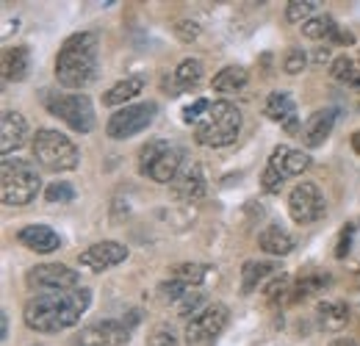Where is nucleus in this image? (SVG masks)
Masks as SVG:
<instances>
[{"label": "nucleus", "instance_id": "nucleus-1", "mask_svg": "<svg viewBox=\"0 0 360 346\" xmlns=\"http://www.w3.org/2000/svg\"><path fill=\"white\" fill-rule=\"evenodd\" d=\"M89 305L91 291L84 286L72 288V291H64V294H37L22 307V321L37 333L56 335V333H64V330L75 327Z\"/></svg>", "mask_w": 360, "mask_h": 346}, {"label": "nucleus", "instance_id": "nucleus-2", "mask_svg": "<svg viewBox=\"0 0 360 346\" xmlns=\"http://www.w3.org/2000/svg\"><path fill=\"white\" fill-rule=\"evenodd\" d=\"M97 50H100V39L91 31H81L67 37L58 56H56V81L64 89H81L91 86L97 81Z\"/></svg>", "mask_w": 360, "mask_h": 346}, {"label": "nucleus", "instance_id": "nucleus-3", "mask_svg": "<svg viewBox=\"0 0 360 346\" xmlns=\"http://www.w3.org/2000/svg\"><path fill=\"white\" fill-rule=\"evenodd\" d=\"M42 188V177L31 161L3 158L0 164V200L8 208H25L37 200Z\"/></svg>", "mask_w": 360, "mask_h": 346}, {"label": "nucleus", "instance_id": "nucleus-4", "mask_svg": "<svg viewBox=\"0 0 360 346\" xmlns=\"http://www.w3.org/2000/svg\"><path fill=\"white\" fill-rule=\"evenodd\" d=\"M241 133V111L230 100H217L211 103L208 114L194 125V141L200 147H230Z\"/></svg>", "mask_w": 360, "mask_h": 346}, {"label": "nucleus", "instance_id": "nucleus-5", "mask_svg": "<svg viewBox=\"0 0 360 346\" xmlns=\"http://www.w3.org/2000/svg\"><path fill=\"white\" fill-rule=\"evenodd\" d=\"M31 150H34V158L39 161V167H45L47 172H72V169H78V161H81L78 144L67 133H58L53 128L37 130Z\"/></svg>", "mask_w": 360, "mask_h": 346}, {"label": "nucleus", "instance_id": "nucleus-6", "mask_svg": "<svg viewBox=\"0 0 360 346\" xmlns=\"http://www.w3.org/2000/svg\"><path fill=\"white\" fill-rule=\"evenodd\" d=\"M45 108L58 117L67 128H72L75 133H91L97 120H94V105L86 94L72 91V94H61V91H45L42 94Z\"/></svg>", "mask_w": 360, "mask_h": 346}, {"label": "nucleus", "instance_id": "nucleus-7", "mask_svg": "<svg viewBox=\"0 0 360 346\" xmlns=\"http://www.w3.org/2000/svg\"><path fill=\"white\" fill-rule=\"evenodd\" d=\"M136 321H139V313H131V319H103V321H94L86 324L70 346H125L131 333H134Z\"/></svg>", "mask_w": 360, "mask_h": 346}, {"label": "nucleus", "instance_id": "nucleus-8", "mask_svg": "<svg viewBox=\"0 0 360 346\" xmlns=\"http://www.w3.org/2000/svg\"><path fill=\"white\" fill-rule=\"evenodd\" d=\"M155 111L158 105L153 100L147 103H131L120 111H114L105 122V136L114 139V141H122V139H131V136H139L141 130H147L155 120Z\"/></svg>", "mask_w": 360, "mask_h": 346}, {"label": "nucleus", "instance_id": "nucleus-9", "mask_svg": "<svg viewBox=\"0 0 360 346\" xmlns=\"http://www.w3.org/2000/svg\"><path fill=\"white\" fill-rule=\"evenodd\" d=\"M25 283H28V288L42 291V294H64V291L81 288V274L64 263H39V266L28 269Z\"/></svg>", "mask_w": 360, "mask_h": 346}, {"label": "nucleus", "instance_id": "nucleus-10", "mask_svg": "<svg viewBox=\"0 0 360 346\" xmlns=\"http://www.w3.org/2000/svg\"><path fill=\"white\" fill-rule=\"evenodd\" d=\"M230 321V310L222 302H211L202 313L186 321V344L188 346H208L214 338L222 335V330Z\"/></svg>", "mask_w": 360, "mask_h": 346}, {"label": "nucleus", "instance_id": "nucleus-11", "mask_svg": "<svg viewBox=\"0 0 360 346\" xmlns=\"http://www.w3.org/2000/svg\"><path fill=\"white\" fill-rule=\"evenodd\" d=\"M327 211V203H324V194L319 188V183L314 180H302L291 188L288 194V217L294 219L297 224H314L324 217Z\"/></svg>", "mask_w": 360, "mask_h": 346}, {"label": "nucleus", "instance_id": "nucleus-12", "mask_svg": "<svg viewBox=\"0 0 360 346\" xmlns=\"http://www.w3.org/2000/svg\"><path fill=\"white\" fill-rule=\"evenodd\" d=\"M125 260H128V247L120 244V241H97V244H91L89 250H84L78 255L81 269L94 271V274L108 271V269H114V266H120Z\"/></svg>", "mask_w": 360, "mask_h": 346}, {"label": "nucleus", "instance_id": "nucleus-13", "mask_svg": "<svg viewBox=\"0 0 360 346\" xmlns=\"http://www.w3.org/2000/svg\"><path fill=\"white\" fill-rule=\"evenodd\" d=\"M172 194L180 203H197L208 194V180H205V172L197 161H188L183 164V169L178 172L175 183H172Z\"/></svg>", "mask_w": 360, "mask_h": 346}, {"label": "nucleus", "instance_id": "nucleus-14", "mask_svg": "<svg viewBox=\"0 0 360 346\" xmlns=\"http://www.w3.org/2000/svg\"><path fill=\"white\" fill-rule=\"evenodd\" d=\"M28 144V122L20 111H3L0 117V153L3 158H11L20 147Z\"/></svg>", "mask_w": 360, "mask_h": 346}, {"label": "nucleus", "instance_id": "nucleus-15", "mask_svg": "<svg viewBox=\"0 0 360 346\" xmlns=\"http://www.w3.org/2000/svg\"><path fill=\"white\" fill-rule=\"evenodd\" d=\"M335 117H338V111L335 108H321V111H316L308 117V122L302 125V144L308 147V150H316V147H321L327 139H330V133L335 128Z\"/></svg>", "mask_w": 360, "mask_h": 346}, {"label": "nucleus", "instance_id": "nucleus-16", "mask_svg": "<svg viewBox=\"0 0 360 346\" xmlns=\"http://www.w3.org/2000/svg\"><path fill=\"white\" fill-rule=\"evenodd\" d=\"M205 78V67L200 58H183L175 72L169 78H164V86L169 89V94L175 97L180 91H188V89H197Z\"/></svg>", "mask_w": 360, "mask_h": 346}, {"label": "nucleus", "instance_id": "nucleus-17", "mask_svg": "<svg viewBox=\"0 0 360 346\" xmlns=\"http://www.w3.org/2000/svg\"><path fill=\"white\" fill-rule=\"evenodd\" d=\"M266 167L277 169V172L288 180V177H297V174H302L308 167H311V155H308V153H302V150H291V147L280 144V147H274V150H271Z\"/></svg>", "mask_w": 360, "mask_h": 346}, {"label": "nucleus", "instance_id": "nucleus-18", "mask_svg": "<svg viewBox=\"0 0 360 346\" xmlns=\"http://www.w3.org/2000/svg\"><path fill=\"white\" fill-rule=\"evenodd\" d=\"M264 114L271 122H280L285 130H297L300 120H297V103L288 91H271L264 103Z\"/></svg>", "mask_w": 360, "mask_h": 346}, {"label": "nucleus", "instance_id": "nucleus-19", "mask_svg": "<svg viewBox=\"0 0 360 346\" xmlns=\"http://www.w3.org/2000/svg\"><path fill=\"white\" fill-rule=\"evenodd\" d=\"M17 241H20L22 247L39 252V255L56 252V250L61 247L58 233H56L53 227H47V224H28V227H22V230L17 233Z\"/></svg>", "mask_w": 360, "mask_h": 346}, {"label": "nucleus", "instance_id": "nucleus-20", "mask_svg": "<svg viewBox=\"0 0 360 346\" xmlns=\"http://www.w3.org/2000/svg\"><path fill=\"white\" fill-rule=\"evenodd\" d=\"M258 247L266 252V255H274V258H285L297 250V238L280 227V224H266L261 233H258Z\"/></svg>", "mask_w": 360, "mask_h": 346}, {"label": "nucleus", "instance_id": "nucleus-21", "mask_svg": "<svg viewBox=\"0 0 360 346\" xmlns=\"http://www.w3.org/2000/svg\"><path fill=\"white\" fill-rule=\"evenodd\" d=\"M183 164H186V153L172 144V147H169V150H167V153L147 169L144 177H150L153 183H161V186H172L175 177H178V172L183 169Z\"/></svg>", "mask_w": 360, "mask_h": 346}, {"label": "nucleus", "instance_id": "nucleus-22", "mask_svg": "<svg viewBox=\"0 0 360 346\" xmlns=\"http://www.w3.org/2000/svg\"><path fill=\"white\" fill-rule=\"evenodd\" d=\"M274 274H280V266L271 260H247L241 266V294L258 291V286H266Z\"/></svg>", "mask_w": 360, "mask_h": 346}, {"label": "nucleus", "instance_id": "nucleus-23", "mask_svg": "<svg viewBox=\"0 0 360 346\" xmlns=\"http://www.w3.org/2000/svg\"><path fill=\"white\" fill-rule=\"evenodd\" d=\"M141 91H144V78L141 75H128V78H122L120 84H114L103 94V105L125 108V105H131V100H136Z\"/></svg>", "mask_w": 360, "mask_h": 346}, {"label": "nucleus", "instance_id": "nucleus-24", "mask_svg": "<svg viewBox=\"0 0 360 346\" xmlns=\"http://www.w3.org/2000/svg\"><path fill=\"white\" fill-rule=\"evenodd\" d=\"M349 321V307L344 302H335V300H324V302L316 305V324L319 330L324 333H338L344 330Z\"/></svg>", "mask_w": 360, "mask_h": 346}, {"label": "nucleus", "instance_id": "nucleus-25", "mask_svg": "<svg viewBox=\"0 0 360 346\" xmlns=\"http://www.w3.org/2000/svg\"><path fill=\"white\" fill-rule=\"evenodd\" d=\"M28 72H31V53H28V47H8L3 53V78L20 84V81L28 78Z\"/></svg>", "mask_w": 360, "mask_h": 346}, {"label": "nucleus", "instance_id": "nucleus-26", "mask_svg": "<svg viewBox=\"0 0 360 346\" xmlns=\"http://www.w3.org/2000/svg\"><path fill=\"white\" fill-rule=\"evenodd\" d=\"M247 81H250V75H247L244 67L227 64V67H222V70L214 75L211 86H214L217 94H236V91H241V89L247 86Z\"/></svg>", "mask_w": 360, "mask_h": 346}, {"label": "nucleus", "instance_id": "nucleus-27", "mask_svg": "<svg viewBox=\"0 0 360 346\" xmlns=\"http://www.w3.org/2000/svg\"><path fill=\"white\" fill-rule=\"evenodd\" d=\"M330 286V274H324V271H308V274H302V277H297L294 280V288H291V302H302V300H308L311 294H319V291H324Z\"/></svg>", "mask_w": 360, "mask_h": 346}, {"label": "nucleus", "instance_id": "nucleus-28", "mask_svg": "<svg viewBox=\"0 0 360 346\" xmlns=\"http://www.w3.org/2000/svg\"><path fill=\"white\" fill-rule=\"evenodd\" d=\"M208 271H214V269L205 266V263H178V266L169 269V277L186 283V286H191V288H200V286L205 283Z\"/></svg>", "mask_w": 360, "mask_h": 346}, {"label": "nucleus", "instance_id": "nucleus-29", "mask_svg": "<svg viewBox=\"0 0 360 346\" xmlns=\"http://www.w3.org/2000/svg\"><path fill=\"white\" fill-rule=\"evenodd\" d=\"M291 288H294V280L285 271H280L264 286V297L269 305H288L291 302Z\"/></svg>", "mask_w": 360, "mask_h": 346}, {"label": "nucleus", "instance_id": "nucleus-30", "mask_svg": "<svg viewBox=\"0 0 360 346\" xmlns=\"http://www.w3.org/2000/svg\"><path fill=\"white\" fill-rule=\"evenodd\" d=\"M338 31V25H335V20L330 17V14H316L311 17L305 25H302V37H308V39H333V34Z\"/></svg>", "mask_w": 360, "mask_h": 346}, {"label": "nucleus", "instance_id": "nucleus-31", "mask_svg": "<svg viewBox=\"0 0 360 346\" xmlns=\"http://www.w3.org/2000/svg\"><path fill=\"white\" fill-rule=\"evenodd\" d=\"M169 147H172V144H169L167 139H150V141L139 150V174H147V169H150Z\"/></svg>", "mask_w": 360, "mask_h": 346}, {"label": "nucleus", "instance_id": "nucleus-32", "mask_svg": "<svg viewBox=\"0 0 360 346\" xmlns=\"http://www.w3.org/2000/svg\"><path fill=\"white\" fill-rule=\"evenodd\" d=\"M208 305H205V294H202V288H191L178 305H175V313H178L180 319H194L197 313H202Z\"/></svg>", "mask_w": 360, "mask_h": 346}, {"label": "nucleus", "instance_id": "nucleus-33", "mask_svg": "<svg viewBox=\"0 0 360 346\" xmlns=\"http://www.w3.org/2000/svg\"><path fill=\"white\" fill-rule=\"evenodd\" d=\"M316 8H319L316 0H291V3L285 6V20H288L291 25H305V23L314 17Z\"/></svg>", "mask_w": 360, "mask_h": 346}, {"label": "nucleus", "instance_id": "nucleus-34", "mask_svg": "<svg viewBox=\"0 0 360 346\" xmlns=\"http://www.w3.org/2000/svg\"><path fill=\"white\" fill-rule=\"evenodd\" d=\"M45 200L50 205H67L75 200V186L67 183V180H56V183H47L45 188Z\"/></svg>", "mask_w": 360, "mask_h": 346}, {"label": "nucleus", "instance_id": "nucleus-35", "mask_svg": "<svg viewBox=\"0 0 360 346\" xmlns=\"http://www.w3.org/2000/svg\"><path fill=\"white\" fill-rule=\"evenodd\" d=\"M191 291V286H186V283H180V280H164L161 286H158V294H161V300L164 302H169V305H178L186 294Z\"/></svg>", "mask_w": 360, "mask_h": 346}, {"label": "nucleus", "instance_id": "nucleus-36", "mask_svg": "<svg viewBox=\"0 0 360 346\" xmlns=\"http://www.w3.org/2000/svg\"><path fill=\"white\" fill-rule=\"evenodd\" d=\"M355 70H358V64H355L349 56H338V58L330 64V75H333L338 84H347V86H349V81H352Z\"/></svg>", "mask_w": 360, "mask_h": 346}, {"label": "nucleus", "instance_id": "nucleus-37", "mask_svg": "<svg viewBox=\"0 0 360 346\" xmlns=\"http://www.w3.org/2000/svg\"><path fill=\"white\" fill-rule=\"evenodd\" d=\"M305 67H308V53L302 47H291L285 53V58H283L285 75H300V72H305Z\"/></svg>", "mask_w": 360, "mask_h": 346}, {"label": "nucleus", "instance_id": "nucleus-38", "mask_svg": "<svg viewBox=\"0 0 360 346\" xmlns=\"http://www.w3.org/2000/svg\"><path fill=\"white\" fill-rule=\"evenodd\" d=\"M208 108H211V100H194L191 105L183 108V122L186 125H200V120L208 114Z\"/></svg>", "mask_w": 360, "mask_h": 346}, {"label": "nucleus", "instance_id": "nucleus-39", "mask_svg": "<svg viewBox=\"0 0 360 346\" xmlns=\"http://www.w3.org/2000/svg\"><path fill=\"white\" fill-rule=\"evenodd\" d=\"M175 37H178L183 44H191L200 39V25L194 23V20H180L178 25H175Z\"/></svg>", "mask_w": 360, "mask_h": 346}, {"label": "nucleus", "instance_id": "nucleus-40", "mask_svg": "<svg viewBox=\"0 0 360 346\" xmlns=\"http://www.w3.org/2000/svg\"><path fill=\"white\" fill-rule=\"evenodd\" d=\"M283 183H285V177L277 172V169H271V167H266L264 174H261V188H264L266 194H280Z\"/></svg>", "mask_w": 360, "mask_h": 346}, {"label": "nucleus", "instance_id": "nucleus-41", "mask_svg": "<svg viewBox=\"0 0 360 346\" xmlns=\"http://www.w3.org/2000/svg\"><path fill=\"white\" fill-rule=\"evenodd\" d=\"M147 346H178V338H175V333L169 327H155Z\"/></svg>", "mask_w": 360, "mask_h": 346}, {"label": "nucleus", "instance_id": "nucleus-42", "mask_svg": "<svg viewBox=\"0 0 360 346\" xmlns=\"http://www.w3.org/2000/svg\"><path fill=\"white\" fill-rule=\"evenodd\" d=\"M352 224H347V230L341 233V241H338V247H335V258H347V252H349V238H352Z\"/></svg>", "mask_w": 360, "mask_h": 346}, {"label": "nucleus", "instance_id": "nucleus-43", "mask_svg": "<svg viewBox=\"0 0 360 346\" xmlns=\"http://www.w3.org/2000/svg\"><path fill=\"white\" fill-rule=\"evenodd\" d=\"M335 58H333V53H330V47H319L314 53V64L316 67H321V64H333Z\"/></svg>", "mask_w": 360, "mask_h": 346}, {"label": "nucleus", "instance_id": "nucleus-44", "mask_svg": "<svg viewBox=\"0 0 360 346\" xmlns=\"http://www.w3.org/2000/svg\"><path fill=\"white\" fill-rule=\"evenodd\" d=\"M330 42H333V44H344V47H347V44L355 42V37H352V31H344V28H338V31L333 34V39H330Z\"/></svg>", "mask_w": 360, "mask_h": 346}, {"label": "nucleus", "instance_id": "nucleus-45", "mask_svg": "<svg viewBox=\"0 0 360 346\" xmlns=\"http://www.w3.org/2000/svg\"><path fill=\"white\" fill-rule=\"evenodd\" d=\"M0 335H3V341L8 338V316L6 313H0Z\"/></svg>", "mask_w": 360, "mask_h": 346}, {"label": "nucleus", "instance_id": "nucleus-46", "mask_svg": "<svg viewBox=\"0 0 360 346\" xmlns=\"http://www.w3.org/2000/svg\"><path fill=\"white\" fill-rule=\"evenodd\" d=\"M330 346H358L352 338H335V341H330Z\"/></svg>", "mask_w": 360, "mask_h": 346}, {"label": "nucleus", "instance_id": "nucleus-47", "mask_svg": "<svg viewBox=\"0 0 360 346\" xmlns=\"http://www.w3.org/2000/svg\"><path fill=\"white\" fill-rule=\"evenodd\" d=\"M349 141H352V150L360 155V130H355V133H352V139H349Z\"/></svg>", "mask_w": 360, "mask_h": 346}, {"label": "nucleus", "instance_id": "nucleus-48", "mask_svg": "<svg viewBox=\"0 0 360 346\" xmlns=\"http://www.w3.org/2000/svg\"><path fill=\"white\" fill-rule=\"evenodd\" d=\"M349 86L360 91V64H358V70H355V75H352V81H349Z\"/></svg>", "mask_w": 360, "mask_h": 346}]
</instances>
